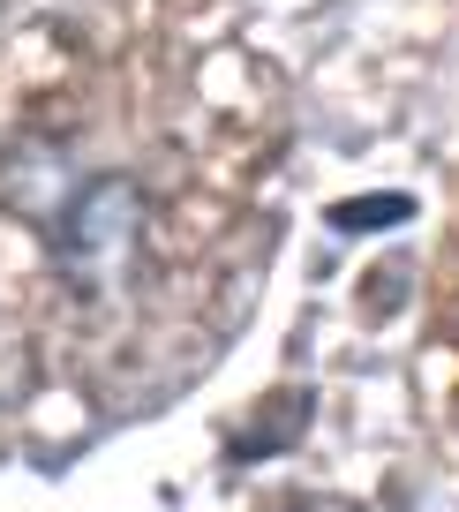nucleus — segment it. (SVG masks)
<instances>
[{"instance_id":"nucleus-2","label":"nucleus","mask_w":459,"mask_h":512,"mask_svg":"<svg viewBox=\"0 0 459 512\" xmlns=\"http://www.w3.org/2000/svg\"><path fill=\"white\" fill-rule=\"evenodd\" d=\"M444 332H452V354H459V234H452V264H444Z\"/></svg>"},{"instance_id":"nucleus-1","label":"nucleus","mask_w":459,"mask_h":512,"mask_svg":"<svg viewBox=\"0 0 459 512\" xmlns=\"http://www.w3.org/2000/svg\"><path fill=\"white\" fill-rule=\"evenodd\" d=\"M271 83L159 23H68L0 76V332L98 415L166 400L241 324Z\"/></svg>"}]
</instances>
